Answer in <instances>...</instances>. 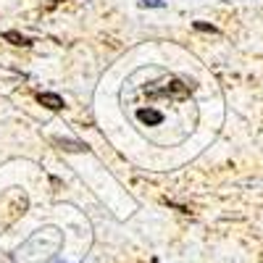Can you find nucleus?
<instances>
[{
	"label": "nucleus",
	"mask_w": 263,
	"mask_h": 263,
	"mask_svg": "<svg viewBox=\"0 0 263 263\" xmlns=\"http://www.w3.org/2000/svg\"><path fill=\"white\" fill-rule=\"evenodd\" d=\"M3 40H6V42H11V45H21V48H29V45H32L29 37H24L21 32H13V29L3 32Z\"/></svg>",
	"instance_id": "39448f33"
},
{
	"label": "nucleus",
	"mask_w": 263,
	"mask_h": 263,
	"mask_svg": "<svg viewBox=\"0 0 263 263\" xmlns=\"http://www.w3.org/2000/svg\"><path fill=\"white\" fill-rule=\"evenodd\" d=\"M153 263H158V260H153Z\"/></svg>",
	"instance_id": "6e6552de"
},
{
	"label": "nucleus",
	"mask_w": 263,
	"mask_h": 263,
	"mask_svg": "<svg viewBox=\"0 0 263 263\" xmlns=\"http://www.w3.org/2000/svg\"><path fill=\"white\" fill-rule=\"evenodd\" d=\"M190 92H192V84H187L182 79H171L166 87H161V90H147V87H145V98H150V100H156V98L184 100V98H190Z\"/></svg>",
	"instance_id": "f257e3e1"
},
{
	"label": "nucleus",
	"mask_w": 263,
	"mask_h": 263,
	"mask_svg": "<svg viewBox=\"0 0 263 263\" xmlns=\"http://www.w3.org/2000/svg\"><path fill=\"white\" fill-rule=\"evenodd\" d=\"M53 145H58L61 150H69V153H84L87 150V145L79 142V140H61V137H55Z\"/></svg>",
	"instance_id": "20e7f679"
},
{
	"label": "nucleus",
	"mask_w": 263,
	"mask_h": 263,
	"mask_svg": "<svg viewBox=\"0 0 263 263\" xmlns=\"http://www.w3.org/2000/svg\"><path fill=\"white\" fill-rule=\"evenodd\" d=\"M137 119L145 121V124H150V126H156V124L163 121V114H161V111H153V108H140V111H137Z\"/></svg>",
	"instance_id": "7ed1b4c3"
},
{
	"label": "nucleus",
	"mask_w": 263,
	"mask_h": 263,
	"mask_svg": "<svg viewBox=\"0 0 263 263\" xmlns=\"http://www.w3.org/2000/svg\"><path fill=\"white\" fill-rule=\"evenodd\" d=\"M37 103L45 105L48 111H61V108H63V98L55 95V92H40L37 95Z\"/></svg>",
	"instance_id": "f03ea898"
},
{
	"label": "nucleus",
	"mask_w": 263,
	"mask_h": 263,
	"mask_svg": "<svg viewBox=\"0 0 263 263\" xmlns=\"http://www.w3.org/2000/svg\"><path fill=\"white\" fill-rule=\"evenodd\" d=\"M140 6L142 8H163L166 3H163V0H140Z\"/></svg>",
	"instance_id": "0eeeda50"
},
{
	"label": "nucleus",
	"mask_w": 263,
	"mask_h": 263,
	"mask_svg": "<svg viewBox=\"0 0 263 263\" xmlns=\"http://www.w3.org/2000/svg\"><path fill=\"white\" fill-rule=\"evenodd\" d=\"M197 32H208V34H221V32H218V27H213V24H205V21H195V24H192Z\"/></svg>",
	"instance_id": "423d86ee"
}]
</instances>
